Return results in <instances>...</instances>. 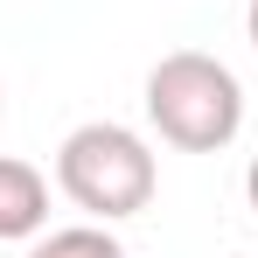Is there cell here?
<instances>
[{"label":"cell","instance_id":"cell-2","mask_svg":"<svg viewBox=\"0 0 258 258\" xmlns=\"http://www.w3.org/2000/svg\"><path fill=\"white\" fill-rule=\"evenodd\" d=\"M56 188L91 216V223H126L154 203L161 168H154V147L119 119H91V126L63 133L56 147Z\"/></svg>","mask_w":258,"mask_h":258},{"label":"cell","instance_id":"cell-5","mask_svg":"<svg viewBox=\"0 0 258 258\" xmlns=\"http://www.w3.org/2000/svg\"><path fill=\"white\" fill-rule=\"evenodd\" d=\"M244 203L258 210V154H251V168H244Z\"/></svg>","mask_w":258,"mask_h":258},{"label":"cell","instance_id":"cell-1","mask_svg":"<svg viewBox=\"0 0 258 258\" xmlns=\"http://www.w3.org/2000/svg\"><path fill=\"white\" fill-rule=\"evenodd\" d=\"M147 126L181 154H223L244 133V84L210 49H168L147 70Z\"/></svg>","mask_w":258,"mask_h":258},{"label":"cell","instance_id":"cell-4","mask_svg":"<svg viewBox=\"0 0 258 258\" xmlns=\"http://www.w3.org/2000/svg\"><path fill=\"white\" fill-rule=\"evenodd\" d=\"M28 258H126V244L105 230V223H70V230H42Z\"/></svg>","mask_w":258,"mask_h":258},{"label":"cell","instance_id":"cell-6","mask_svg":"<svg viewBox=\"0 0 258 258\" xmlns=\"http://www.w3.org/2000/svg\"><path fill=\"white\" fill-rule=\"evenodd\" d=\"M244 35H251V49H258V0L244 7Z\"/></svg>","mask_w":258,"mask_h":258},{"label":"cell","instance_id":"cell-3","mask_svg":"<svg viewBox=\"0 0 258 258\" xmlns=\"http://www.w3.org/2000/svg\"><path fill=\"white\" fill-rule=\"evenodd\" d=\"M49 230V174L21 154H0V244H35Z\"/></svg>","mask_w":258,"mask_h":258}]
</instances>
